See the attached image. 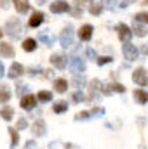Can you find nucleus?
<instances>
[{
  "mask_svg": "<svg viewBox=\"0 0 148 149\" xmlns=\"http://www.w3.org/2000/svg\"><path fill=\"white\" fill-rule=\"evenodd\" d=\"M21 31H23V26H21V21L18 17H12V19H9L5 23V33L12 40H18L21 37Z\"/></svg>",
  "mask_w": 148,
  "mask_h": 149,
  "instance_id": "nucleus-1",
  "label": "nucleus"
},
{
  "mask_svg": "<svg viewBox=\"0 0 148 149\" xmlns=\"http://www.w3.org/2000/svg\"><path fill=\"white\" fill-rule=\"evenodd\" d=\"M59 43H61L63 49H70V47L73 45V26H72V24H68V26L61 31V35H59Z\"/></svg>",
  "mask_w": 148,
  "mask_h": 149,
  "instance_id": "nucleus-2",
  "label": "nucleus"
},
{
  "mask_svg": "<svg viewBox=\"0 0 148 149\" xmlns=\"http://www.w3.org/2000/svg\"><path fill=\"white\" fill-rule=\"evenodd\" d=\"M68 68L73 71V73H84L85 71V61L78 56H72L70 61H68Z\"/></svg>",
  "mask_w": 148,
  "mask_h": 149,
  "instance_id": "nucleus-3",
  "label": "nucleus"
},
{
  "mask_svg": "<svg viewBox=\"0 0 148 149\" xmlns=\"http://www.w3.org/2000/svg\"><path fill=\"white\" fill-rule=\"evenodd\" d=\"M122 54H124V57H125L127 61H134L140 52H138L136 45H132L131 42H124V45H122Z\"/></svg>",
  "mask_w": 148,
  "mask_h": 149,
  "instance_id": "nucleus-4",
  "label": "nucleus"
},
{
  "mask_svg": "<svg viewBox=\"0 0 148 149\" xmlns=\"http://www.w3.org/2000/svg\"><path fill=\"white\" fill-rule=\"evenodd\" d=\"M101 92H103V83L99 80H92L91 85H89V99L91 101H98Z\"/></svg>",
  "mask_w": 148,
  "mask_h": 149,
  "instance_id": "nucleus-5",
  "label": "nucleus"
},
{
  "mask_svg": "<svg viewBox=\"0 0 148 149\" xmlns=\"http://www.w3.org/2000/svg\"><path fill=\"white\" fill-rule=\"evenodd\" d=\"M132 81L140 87H147L148 85V76H147V71L143 68H138L134 73H132Z\"/></svg>",
  "mask_w": 148,
  "mask_h": 149,
  "instance_id": "nucleus-6",
  "label": "nucleus"
},
{
  "mask_svg": "<svg viewBox=\"0 0 148 149\" xmlns=\"http://www.w3.org/2000/svg\"><path fill=\"white\" fill-rule=\"evenodd\" d=\"M117 31H118V38H120L122 42H131V38H132V35H134L132 30H131L127 24H124V23L117 26Z\"/></svg>",
  "mask_w": 148,
  "mask_h": 149,
  "instance_id": "nucleus-7",
  "label": "nucleus"
},
{
  "mask_svg": "<svg viewBox=\"0 0 148 149\" xmlns=\"http://www.w3.org/2000/svg\"><path fill=\"white\" fill-rule=\"evenodd\" d=\"M68 10H70V5L65 0H58V2L51 3V12L52 14H63V12H68Z\"/></svg>",
  "mask_w": 148,
  "mask_h": 149,
  "instance_id": "nucleus-8",
  "label": "nucleus"
},
{
  "mask_svg": "<svg viewBox=\"0 0 148 149\" xmlns=\"http://www.w3.org/2000/svg\"><path fill=\"white\" fill-rule=\"evenodd\" d=\"M51 64H52L54 68H58V70H65L66 64H68V61H66V57H65L63 54H52Z\"/></svg>",
  "mask_w": 148,
  "mask_h": 149,
  "instance_id": "nucleus-9",
  "label": "nucleus"
},
{
  "mask_svg": "<svg viewBox=\"0 0 148 149\" xmlns=\"http://www.w3.org/2000/svg\"><path fill=\"white\" fill-rule=\"evenodd\" d=\"M23 73H25L23 64H19V63H12V64H11V68H9V73H7V76H9L11 80H16V78H19Z\"/></svg>",
  "mask_w": 148,
  "mask_h": 149,
  "instance_id": "nucleus-10",
  "label": "nucleus"
},
{
  "mask_svg": "<svg viewBox=\"0 0 148 149\" xmlns=\"http://www.w3.org/2000/svg\"><path fill=\"white\" fill-rule=\"evenodd\" d=\"M32 132H33V135H37V137H44V135L47 134V128H45V121H44L42 118L35 120V123H33V128H32Z\"/></svg>",
  "mask_w": 148,
  "mask_h": 149,
  "instance_id": "nucleus-11",
  "label": "nucleus"
},
{
  "mask_svg": "<svg viewBox=\"0 0 148 149\" xmlns=\"http://www.w3.org/2000/svg\"><path fill=\"white\" fill-rule=\"evenodd\" d=\"M35 104H37V97H33V95H30V94H26V95L21 97V108H23V109L30 111V109L35 108Z\"/></svg>",
  "mask_w": 148,
  "mask_h": 149,
  "instance_id": "nucleus-12",
  "label": "nucleus"
},
{
  "mask_svg": "<svg viewBox=\"0 0 148 149\" xmlns=\"http://www.w3.org/2000/svg\"><path fill=\"white\" fill-rule=\"evenodd\" d=\"M92 26L91 24H84L82 28H80V31H78V37H80V40L82 42H89L91 40V37H92Z\"/></svg>",
  "mask_w": 148,
  "mask_h": 149,
  "instance_id": "nucleus-13",
  "label": "nucleus"
},
{
  "mask_svg": "<svg viewBox=\"0 0 148 149\" xmlns=\"http://www.w3.org/2000/svg\"><path fill=\"white\" fill-rule=\"evenodd\" d=\"M0 54L4 56V57H14V47L11 45V43H5V42H2L0 43Z\"/></svg>",
  "mask_w": 148,
  "mask_h": 149,
  "instance_id": "nucleus-14",
  "label": "nucleus"
},
{
  "mask_svg": "<svg viewBox=\"0 0 148 149\" xmlns=\"http://www.w3.org/2000/svg\"><path fill=\"white\" fill-rule=\"evenodd\" d=\"M11 87L9 85H0V104H5L7 101H11Z\"/></svg>",
  "mask_w": 148,
  "mask_h": 149,
  "instance_id": "nucleus-15",
  "label": "nucleus"
},
{
  "mask_svg": "<svg viewBox=\"0 0 148 149\" xmlns=\"http://www.w3.org/2000/svg\"><path fill=\"white\" fill-rule=\"evenodd\" d=\"M14 7H16V10H18L19 14H26V12L30 10L28 0H14Z\"/></svg>",
  "mask_w": 148,
  "mask_h": 149,
  "instance_id": "nucleus-16",
  "label": "nucleus"
},
{
  "mask_svg": "<svg viewBox=\"0 0 148 149\" xmlns=\"http://www.w3.org/2000/svg\"><path fill=\"white\" fill-rule=\"evenodd\" d=\"M134 101L138 102V104H147L148 102V92H145V90H134Z\"/></svg>",
  "mask_w": 148,
  "mask_h": 149,
  "instance_id": "nucleus-17",
  "label": "nucleus"
},
{
  "mask_svg": "<svg viewBox=\"0 0 148 149\" xmlns=\"http://www.w3.org/2000/svg\"><path fill=\"white\" fill-rule=\"evenodd\" d=\"M42 23H44V14H42V12H35V14L30 17V21H28V24H30L32 28H38Z\"/></svg>",
  "mask_w": 148,
  "mask_h": 149,
  "instance_id": "nucleus-18",
  "label": "nucleus"
},
{
  "mask_svg": "<svg viewBox=\"0 0 148 149\" xmlns=\"http://www.w3.org/2000/svg\"><path fill=\"white\" fill-rule=\"evenodd\" d=\"M132 33H136L138 37H145L147 35V28L143 26V23H140V21L134 19V23H132Z\"/></svg>",
  "mask_w": 148,
  "mask_h": 149,
  "instance_id": "nucleus-19",
  "label": "nucleus"
},
{
  "mask_svg": "<svg viewBox=\"0 0 148 149\" xmlns=\"http://www.w3.org/2000/svg\"><path fill=\"white\" fill-rule=\"evenodd\" d=\"M85 81H87V80H85V76H84L82 73H75L73 80H72V85L77 87V88H82V87L85 85Z\"/></svg>",
  "mask_w": 148,
  "mask_h": 149,
  "instance_id": "nucleus-20",
  "label": "nucleus"
},
{
  "mask_svg": "<svg viewBox=\"0 0 148 149\" xmlns=\"http://www.w3.org/2000/svg\"><path fill=\"white\" fill-rule=\"evenodd\" d=\"M54 87H56V92L63 94V92H66V88H68V81H66L65 78H58V80L54 81Z\"/></svg>",
  "mask_w": 148,
  "mask_h": 149,
  "instance_id": "nucleus-21",
  "label": "nucleus"
},
{
  "mask_svg": "<svg viewBox=\"0 0 148 149\" xmlns=\"http://www.w3.org/2000/svg\"><path fill=\"white\" fill-rule=\"evenodd\" d=\"M47 31H49V30H45V31H42V33H40V35H38V40H40V42H42V43H45V45H52V43H54V40H56V38H54V35H52V37H51V35H49V33H47Z\"/></svg>",
  "mask_w": 148,
  "mask_h": 149,
  "instance_id": "nucleus-22",
  "label": "nucleus"
},
{
  "mask_svg": "<svg viewBox=\"0 0 148 149\" xmlns=\"http://www.w3.org/2000/svg\"><path fill=\"white\" fill-rule=\"evenodd\" d=\"M37 49V40H33V38H26L25 42H23V50H26V52H33Z\"/></svg>",
  "mask_w": 148,
  "mask_h": 149,
  "instance_id": "nucleus-23",
  "label": "nucleus"
},
{
  "mask_svg": "<svg viewBox=\"0 0 148 149\" xmlns=\"http://www.w3.org/2000/svg\"><path fill=\"white\" fill-rule=\"evenodd\" d=\"M0 116H2V120L11 121V120H12V116H14V109H12V108H9V106H5V108H2V109H0Z\"/></svg>",
  "mask_w": 148,
  "mask_h": 149,
  "instance_id": "nucleus-24",
  "label": "nucleus"
},
{
  "mask_svg": "<svg viewBox=\"0 0 148 149\" xmlns=\"http://www.w3.org/2000/svg\"><path fill=\"white\" fill-rule=\"evenodd\" d=\"M37 99L40 102H49L52 101V92H47V90H40L37 94Z\"/></svg>",
  "mask_w": 148,
  "mask_h": 149,
  "instance_id": "nucleus-25",
  "label": "nucleus"
},
{
  "mask_svg": "<svg viewBox=\"0 0 148 149\" xmlns=\"http://www.w3.org/2000/svg\"><path fill=\"white\" fill-rule=\"evenodd\" d=\"M103 9H105L103 3H91V5H89V12H91L92 16H99V14L103 12Z\"/></svg>",
  "mask_w": 148,
  "mask_h": 149,
  "instance_id": "nucleus-26",
  "label": "nucleus"
},
{
  "mask_svg": "<svg viewBox=\"0 0 148 149\" xmlns=\"http://www.w3.org/2000/svg\"><path fill=\"white\" fill-rule=\"evenodd\" d=\"M52 109H54V113H65L68 111V104H66V101H59V102H54V106H52Z\"/></svg>",
  "mask_w": 148,
  "mask_h": 149,
  "instance_id": "nucleus-27",
  "label": "nucleus"
},
{
  "mask_svg": "<svg viewBox=\"0 0 148 149\" xmlns=\"http://www.w3.org/2000/svg\"><path fill=\"white\" fill-rule=\"evenodd\" d=\"M9 135H11V148H16L19 142V135H18V128H9Z\"/></svg>",
  "mask_w": 148,
  "mask_h": 149,
  "instance_id": "nucleus-28",
  "label": "nucleus"
},
{
  "mask_svg": "<svg viewBox=\"0 0 148 149\" xmlns=\"http://www.w3.org/2000/svg\"><path fill=\"white\" fill-rule=\"evenodd\" d=\"M72 99H73V102H85V95H84V92L78 88L77 92H73V95H72Z\"/></svg>",
  "mask_w": 148,
  "mask_h": 149,
  "instance_id": "nucleus-29",
  "label": "nucleus"
},
{
  "mask_svg": "<svg viewBox=\"0 0 148 149\" xmlns=\"http://www.w3.org/2000/svg\"><path fill=\"white\" fill-rule=\"evenodd\" d=\"M89 118H92V114L87 111H82V113L75 114V121H84V120H89Z\"/></svg>",
  "mask_w": 148,
  "mask_h": 149,
  "instance_id": "nucleus-30",
  "label": "nucleus"
},
{
  "mask_svg": "<svg viewBox=\"0 0 148 149\" xmlns=\"http://www.w3.org/2000/svg\"><path fill=\"white\" fill-rule=\"evenodd\" d=\"M101 3L105 5V9H108V10H113V9L117 7L118 0H101Z\"/></svg>",
  "mask_w": 148,
  "mask_h": 149,
  "instance_id": "nucleus-31",
  "label": "nucleus"
},
{
  "mask_svg": "<svg viewBox=\"0 0 148 149\" xmlns=\"http://www.w3.org/2000/svg\"><path fill=\"white\" fill-rule=\"evenodd\" d=\"M134 19L140 21V23H143V24H148V12H138L134 16Z\"/></svg>",
  "mask_w": 148,
  "mask_h": 149,
  "instance_id": "nucleus-32",
  "label": "nucleus"
},
{
  "mask_svg": "<svg viewBox=\"0 0 148 149\" xmlns=\"http://www.w3.org/2000/svg\"><path fill=\"white\" fill-rule=\"evenodd\" d=\"M26 94H30V88H28L26 85H18V95L23 97V95H26Z\"/></svg>",
  "mask_w": 148,
  "mask_h": 149,
  "instance_id": "nucleus-33",
  "label": "nucleus"
},
{
  "mask_svg": "<svg viewBox=\"0 0 148 149\" xmlns=\"http://www.w3.org/2000/svg\"><path fill=\"white\" fill-rule=\"evenodd\" d=\"M91 114H92V118L96 116V118H101L103 114H105V108H94L92 111H91Z\"/></svg>",
  "mask_w": 148,
  "mask_h": 149,
  "instance_id": "nucleus-34",
  "label": "nucleus"
},
{
  "mask_svg": "<svg viewBox=\"0 0 148 149\" xmlns=\"http://www.w3.org/2000/svg\"><path fill=\"white\" fill-rule=\"evenodd\" d=\"M85 54H87V57H89L91 61H98V54H96V50H94V49H87V50H85Z\"/></svg>",
  "mask_w": 148,
  "mask_h": 149,
  "instance_id": "nucleus-35",
  "label": "nucleus"
},
{
  "mask_svg": "<svg viewBox=\"0 0 148 149\" xmlns=\"http://www.w3.org/2000/svg\"><path fill=\"white\" fill-rule=\"evenodd\" d=\"M111 88H113V92H120V94L125 92V87L120 85V83H111Z\"/></svg>",
  "mask_w": 148,
  "mask_h": 149,
  "instance_id": "nucleus-36",
  "label": "nucleus"
},
{
  "mask_svg": "<svg viewBox=\"0 0 148 149\" xmlns=\"http://www.w3.org/2000/svg\"><path fill=\"white\" fill-rule=\"evenodd\" d=\"M108 63H111V57H108V56L98 57V64H99V66H105V64H108Z\"/></svg>",
  "mask_w": 148,
  "mask_h": 149,
  "instance_id": "nucleus-37",
  "label": "nucleus"
},
{
  "mask_svg": "<svg viewBox=\"0 0 148 149\" xmlns=\"http://www.w3.org/2000/svg\"><path fill=\"white\" fill-rule=\"evenodd\" d=\"M26 127H28V121H26L25 118H21V120L18 121V125H16V128H18V130H25Z\"/></svg>",
  "mask_w": 148,
  "mask_h": 149,
  "instance_id": "nucleus-38",
  "label": "nucleus"
},
{
  "mask_svg": "<svg viewBox=\"0 0 148 149\" xmlns=\"http://www.w3.org/2000/svg\"><path fill=\"white\" fill-rule=\"evenodd\" d=\"M72 14H73L75 17H78V16H82V5H80V3H75V9L72 10Z\"/></svg>",
  "mask_w": 148,
  "mask_h": 149,
  "instance_id": "nucleus-39",
  "label": "nucleus"
},
{
  "mask_svg": "<svg viewBox=\"0 0 148 149\" xmlns=\"http://www.w3.org/2000/svg\"><path fill=\"white\" fill-rule=\"evenodd\" d=\"M103 94H105V95H111V94H113L111 83H106V85H103Z\"/></svg>",
  "mask_w": 148,
  "mask_h": 149,
  "instance_id": "nucleus-40",
  "label": "nucleus"
},
{
  "mask_svg": "<svg viewBox=\"0 0 148 149\" xmlns=\"http://www.w3.org/2000/svg\"><path fill=\"white\" fill-rule=\"evenodd\" d=\"M134 2H136V0H124V2L120 3V7H124V9H125V7H127L129 3H134Z\"/></svg>",
  "mask_w": 148,
  "mask_h": 149,
  "instance_id": "nucleus-41",
  "label": "nucleus"
},
{
  "mask_svg": "<svg viewBox=\"0 0 148 149\" xmlns=\"http://www.w3.org/2000/svg\"><path fill=\"white\" fill-rule=\"evenodd\" d=\"M7 2H9V0H0V7H2V9H7V7H9Z\"/></svg>",
  "mask_w": 148,
  "mask_h": 149,
  "instance_id": "nucleus-42",
  "label": "nucleus"
},
{
  "mask_svg": "<svg viewBox=\"0 0 148 149\" xmlns=\"http://www.w3.org/2000/svg\"><path fill=\"white\" fill-rule=\"evenodd\" d=\"M35 146H37V144H35L33 141H28V142L25 144V148H35Z\"/></svg>",
  "mask_w": 148,
  "mask_h": 149,
  "instance_id": "nucleus-43",
  "label": "nucleus"
},
{
  "mask_svg": "<svg viewBox=\"0 0 148 149\" xmlns=\"http://www.w3.org/2000/svg\"><path fill=\"white\" fill-rule=\"evenodd\" d=\"M4 74H5V70H4V64L0 63V80L4 78Z\"/></svg>",
  "mask_w": 148,
  "mask_h": 149,
  "instance_id": "nucleus-44",
  "label": "nucleus"
},
{
  "mask_svg": "<svg viewBox=\"0 0 148 149\" xmlns=\"http://www.w3.org/2000/svg\"><path fill=\"white\" fill-rule=\"evenodd\" d=\"M143 54H145V56H148V43H145V45H143Z\"/></svg>",
  "mask_w": 148,
  "mask_h": 149,
  "instance_id": "nucleus-45",
  "label": "nucleus"
},
{
  "mask_svg": "<svg viewBox=\"0 0 148 149\" xmlns=\"http://www.w3.org/2000/svg\"><path fill=\"white\" fill-rule=\"evenodd\" d=\"M84 2H87V3H91V2H92V0H77V3H80V5H82V3H84Z\"/></svg>",
  "mask_w": 148,
  "mask_h": 149,
  "instance_id": "nucleus-46",
  "label": "nucleus"
},
{
  "mask_svg": "<svg viewBox=\"0 0 148 149\" xmlns=\"http://www.w3.org/2000/svg\"><path fill=\"white\" fill-rule=\"evenodd\" d=\"M0 38H2V30H0Z\"/></svg>",
  "mask_w": 148,
  "mask_h": 149,
  "instance_id": "nucleus-47",
  "label": "nucleus"
},
{
  "mask_svg": "<svg viewBox=\"0 0 148 149\" xmlns=\"http://www.w3.org/2000/svg\"><path fill=\"white\" fill-rule=\"evenodd\" d=\"M147 3H148V0H147Z\"/></svg>",
  "mask_w": 148,
  "mask_h": 149,
  "instance_id": "nucleus-48",
  "label": "nucleus"
}]
</instances>
